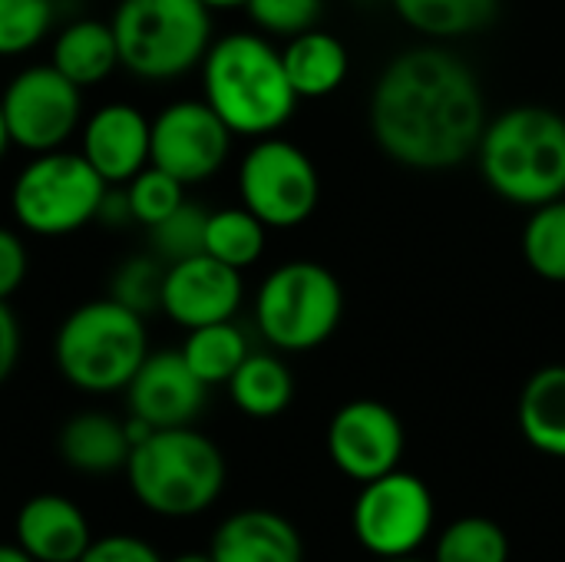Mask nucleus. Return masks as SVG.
Masks as SVG:
<instances>
[{"label": "nucleus", "instance_id": "obj_4", "mask_svg": "<svg viewBox=\"0 0 565 562\" xmlns=\"http://www.w3.org/2000/svg\"><path fill=\"white\" fill-rule=\"evenodd\" d=\"M132 497L156 517L185 520L205 513L225 487L222 450L192 427L156 431L129 454Z\"/></svg>", "mask_w": 565, "mask_h": 562}, {"label": "nucleus", "instance_id": "obj_3", "mask_svg": "<svg viewBox=\"0 0 565 562\" xmlns=\"http://www.w3.org/2000/svg\"><path fill=\"white\" fill-rule=\"evenodd\" d=\"M487 185L526 209L565 199V116L546 106H516L487 123L480 139Z\"/></svg>", "mask_w": 565, "mask_h": 562}, {"label": "nucleus", "instance_id": "obj_23", "mask_svg": "<svg viewBox=\"0 0 565 562\" xmlns=\"http://www.w3.org/2000/svg\"><path fill=\"white\" fill-rule=\"evenodd\" d=\"M228 394L235 401V407L248 417L268 421L278 417L291 397H295V378L288 371V364L278 354H248L245 364L235 371V378L228 381Z\"/></svg>", "mask_w": 565, "mask_h": 562}, {"label": "nucleus", "instance_id": "obj_9", "mask_svg": "<svg viewBox=\"0 0 565 562\" xmlns=\"http://www.w3.org/2000/svg\"><path fill=\"white\" fill-rule=\"evenodd\" d=\"M238 195L265 229H295L311 219L321 179L308 152L288 139H258L238 166Z\"/></svg>", "mask_w": 565, "mask_h": 562}, {"label": "nucleus", "instance_id": "obj_30", "mask_svg": "<svg viewBox=\"0 0 565 562\" xmlns=\"http://www.w3.org/2000/svg\"><path fill=\"white\" fill-rule=\"evenodd\" d=\"M122 192H126L132 222H139L146 229L162 225L172 212H179L185 205V185L175 182L172 176H166L156 166L142 169Z\"/></svg>", "mask_w": 565, "mask_h": 562}, {"label": "nucleus", "instance_id": "obj_40", "mask_svg": "<svg viewBox=\"0 0 565 562\" xmlns=\"http://www.w3.org/2000/svg\"><path fill=\"white\" fill-rule=\"evenodd\" d=\"M7 149H10V136H7V123H3V113H0V159H3Z\"/></svg>", "mask_w": 565, "mask_h": 562}, {"label": "nucleus", "instance_id": "obj_34", "mask_svg": "<svg viewBox=\"0 0 565 562\" xmlns=\"http://www.w3.org/2000/svg\"><path fill=\"white\" fill-rule=\"evenodd\" d=\"M79 562H166L146 540L139 537H126V533H113L103 540H93V547L86 550V556Z\"/></svg>", "mask_w": 565, "mask_h": 562}, {"label": "nucleus", "instance_id": "obj_1", "mask_svg": "<svg viewBox=\"0 0 565 562\" xmlns=\"http://www.w3.org/2000/svg\"><path fill=\"white\" fill-rule=\"evenodd\" d=\"M367 119L384 156L407 169L444 172L480 149L487 103L460 56L440 46H417L384 66Z\"/></svg>", "mask_w": 565, "mask_h": 562}, {"label": "nucleus", "instance_id": "obj_19", "mask_svg": "<svg viewBox=\"0 0 565 562\" xmlns=\"http://www.w3.org/2000/svg\"><path fill=\"white\" fill-rule=\"evenodd\" d=\"M50 66L66 76L73 86L86 89L113 76L119 66V46L113 23L103 20H73L53 36Z\"/></svg>", "mask_w": 565, "mask_h": 562}, {"label": "nucleus", "instance_id": "obj_26", "mask_svg": "<svg viewBox=\"0 0 565 562\" xmlns=\"http://www.w3.org/2000/svg\"><path fill=\"white\" fill-rule=\"evenodd\" d=\"M265 225L248 209H218L209 212L205 225V255L242 272L255 265L265 252Z\"/></svg>", "mask_w": 565, "mask_h": 562}, {"label": "nucleus", "instance_id": "obj_5", "mask_svg": "<svg viewBox=\"0 0 565 562\" xmlns=\"http://www.w3.org/2000/svg\"><path fill=\"white\" fill-rule=\"evenodd\" d=\"M53 354L66 384L86 394L126 391L149 358L146 321L113 298L86 301L63 318Z\"/></svg>", "mask_w": 565, "mask_h": 562}, {"label": "nucleus", "instance_id": "obj_28", "mask_svg": "<svg viewBox=\"0 0 565 562\" xmlns=\"http://www.w3.org/2000/svg\"><path fill=\"white\" fill-rule=\"evenodd\" d=\"M523 258L540 278L565 285V199L533 209L523 229Z\"/></svg>", "mask_w": 565, "mask_h": 562}, {"label": "nucleus", "instance_id": "obj_16", "mask_svg": "<svg viewBox=\"0 0 565 562\" xmlns=\"http://www.w3.org/2000/svg\"><path fill=\"white\" fill-rule=\"evenodd\" d=\"M152 119L129 103H106L86 123L79 136V156L106 185H129L149 169Z\"/></svg>", "mask_w": 565, "mask_h": 562}, {"label": "nucleus", "instance_id": "obj_22", "mask_svg": "<svg viewBox=\"0 0 565 562\" xmlns=\"http://www.w3.org/2000/svg\"><path fill=\"white\" fill-rule=\"evenodd\" d=\"M516 417L533 450L565 457V364H546L526 381Z\"/></svg>", "mask_w": 565, "mask_h": 562}, {"label": "nucleus", "instance_id": "obj_38", "mask_svg": "<svg viewBox=\"0 0 565 562\" xmlns=\"http://www.w3.org/2000/svg\"><path fill=\"white\" fill-rule=\"evenodd\" d=\"M199 3H205L209 10H232V7H245L248 0H199Z\"/></svg>", "mask_w": 565, "mask_h": 562}, {"label": "nucleus", "instance_id": "obj_35", "mask_svg": "<svg viewBox=\"0 0 565 562\" xmlns=\"http://www.w3.org/2000/svg\"><path fill=\"white\" fill-rule=\"evenodd\" d=\"M30 268L26 245L13 229L0 225V301H10V295L23 285Z\"/></svg>", "mask_w": 565, "mask_h": 562}, {"label": "nucleus", "instance_id": "obj_31", "mask_svg": "<svg viewBox=\"0 0 565 562\" xmlns=\"http://www.w3.org/2000/svg\"><path fill=\"white\" fill-rule=\"evenodd\" d=\"M162 282H166L162 262L152 255H136L116 268L109 298L119 301L122 308H129L132 315L146 318L149 311L162 308Z\"/></svg>", "mask_w": 565, "mask_h": 562}, {"label": "nucleus", "instance_id": "obj_20", "mask_svg": "<svg viewBox=\"0 0 565 562\" xmlns=\"http://www.w3.org/2000/svg\"><path fill=\"white\" fill-rule=\"evenodd\" d=\"M129 454L126 424L109 414L83 411L60 431V457L79 474H113L129 464Z\"/></svg>", "mask_w": 565, "mask_h": 562}, {"label": "nucleus", "instance_id": "obj_41", "mask_svg": "<svg viewBox=\"0 0 565 562\" xmlns=\"http://www.w3.org/2000/svg\"><path fill=\"white\" fill-rule=\"evenodd\" d=\"M381 562H430V560H417V556H404V560H381Z\"/></svg>", "mask_w": 565, "mask_h": 562}, {"label": "nucleus", "instance_id": "obj_32", "mask_svg": "<svg viewBox=\"0 0 565 562\" xmlns=\"http://www.w3.org/2000/svg\"><path fill=\"white\" fill-rule=\"evenodd\" d=\"M205 225H209V212L202 205H195V202H185L162 225L149 229L156 258L175 265V262L205 255Z\"/></svg>", "mask_w": 565, "mask_h": 562}, {"label": "nucleus", "instance_id": "obj_29", "mask_svg": "<svg viewBox=\"0 0 565 562\" xmlns=\"http://www.w3.org/2000/svg\"><path fill=\"white\" fill-rule=\"evenodd\" d=\"M56 20L53 0H0V56L36 50Z\"/></svg>", "mask_w": 565, "mask_h": 562}, {"label": "nucleus", "instance_id": "obj_25", "mask_svg": "<svg viewBox=\"0 0 565 562\" xmlns=\"http://www.w3.org/2000/svg\"><path fill=\"white\" fill-rule=\"evenodd\" d=\"M179 354L189 364V371L205 388H212V384H228L252 351H248L242 328L225 321V325H209V328L189 331Z\"/></svg>", "mask_w": 565, "mask_h": 562}, {"label": "nucleus", "instance_id": "obj_24", "mask_svg": "<svg viewBox=\"0 0 565 562\" xmlns=\"http://www.w3.org/2000/svg\"><path fill=\"white\" fill-rule=\"evenodd\" d=\"M391 3L407 26L437 40L480 33L500 17V0H391Z\"/></svg>", "mask_w": 565, "mask_h": 562}, {"label": "nucleus", "instance_id": "obj_33", "mask_svg": "<svg viewBox=\"0 0 565 562\" xmlns=\"http://www.w3.org/2000/svg\"><path fill=\"white\" fill-rule=\"evenodd\" d=\"M245 10L258 30L295 40L308 30H318L324 0H248Z\"/></svg>", "mask_w": 565, "mask_h": 562}, {"label": "nucleus", "instance_id": "obj_13", "mask_svg": "<svg viewBox=\"0 0 565 562\" xmlns=\"http://www.w3.org/2000/svg\"><path fill=\"white\" fill-rule=\"evenodd\" d=\"M404 424L401 417L371 397L348 401L334 411L328 424V457L354 484H374L401 470L404 457Z\"/></svg>", "mask_w": 565, "mask_h": 562}, {"label": "nucleus", "instance_id": "obj_36", "mask_svg": "<svg viewBox=\"0 0 565 562\" xmlns=\"http://www.w3.org/2000/svg\"><path fill=\"white\" fill-rule=\"evenodd\" d=\"M20 361V325L7 301H0V384L13 374Z\"/></svg>", "mask_w": 565, "mask_h": 562}, {"label": "nucleus", "instance_id": "obj_12", "mask_svg": "<svg viewBox=\"0 0 565 562\" xmlns=\"http://www.w3.org/2000/svg\"><path fill=\"white\" fill-rule=\"evenodd\" d=\"M228 149H232V132L205 106V99L169 103L152 119L149 166L162 169L182 185L212 179L225 166Z\"/></svg>", "mask_w": 565, "mask_h": 562}, {"label": "nucleus", "instance_id": "obj_15", "mask_svg": "<svg viewBox=\"0 0 565 562\" xmlns=\"http://www.w3.org/2000/svg\"><path fill=\"white\" fill-rule=\"evenodd\" d=\"M205 384L189 371L179 351H159L142 361L126 388L129 417L149 424L152 431L189 427L205 407Z\"/></svg>", "mask_w": 565, "mask_h": 562}, {"label": "nucleus", "instance_id": "obj_8", "mask_svg": "<svg viewBox=\"0 0 565 562\" xmlns=\"http://www.w3.org/2000/svg\"><path fill=\"white\" fill-rule=\"evenodd\" d=\"M109 185L79 152L33 156L13 179L10 212L33 235H70L99 219Z\"/></svg>", "mask_w": 565, "mask_h": 562}, {"label": "nucleus", "instance_id": "obj_18", "mask_svg": "<svg viewBox=\"0 0 565 562\" xmlns=\"http://www.w3.org/2000/svg\"><path fill=\"white\" fill-rule=\"evenodd\" d=\"M212 562H305V543L291 520L275 510H238L212 537Z\"/></svg>", "mask_w": 565, "mask_h": 562}, {"label": "nucleus", "instance_id": "obj_42", "mask_svg": "<svg viewBox=\"0 0 565 562\" xmlns=\"http://www.w3.org/2000/svg\"><path fill=\"white\" fill-rule=\"evenodd\" d=\"M358 3H377V0H358Z\"/></svg>", "mask_w": 565, "mask_h": 562}, {"label": "nucleus", "instance_id": "obj_14", "mask_svg": "<svg viewBox=\"0 0 565 562\" xmlns=\"http://www.w3.org/2000/svg\"><path fill=\"white\" fill-rule=\"evenodd\" d=\"M245 285L242 272L209 258L195 255L175 265H166L162 282V315L175 321L185 331H199L209 325H225L235 318L242 305Z\"/></svg>", "mask_w": 565, "mask_h": 562}, {"label": "nucleus", "instance_id": "obj_6", "mask_svg": "<svg viewBox=\"0 0 565 562\" xmlns=\"http://www.w3.org/2000/svg\"><path fill=\"white\" fill-rule=\"evenodd\" d=\"M119 66L166 83L202 66L212 40V10L199 0H122L113 13Z\"/></svg>", "mask_w": 565, "mask_h": 562}, {"label": "nucleus", "instance_id": "obj_27", "mask_svg": "<svg viewBox=\"0 0 565 562\" xmlns=\"http://www.w3.org/2000/svg\"><path fill=\"white\" fill-rule=\"evenodd\" d=\"M430 562H510V537L487 517H460L437 537Z\"/></svg>", "mask_w": 565, "mask_h": 562}, {"label": "nucleus", "instance_id": "obj_10", "mask_svg": "<svg viewBox=\"0 0 565 562\" xmlns=\"http://www.w3.org/2000/svg\"><path fill=\"white\" fill-rule=\"evenodd\" d=\"M354 537L377 560L414 556L434 530V494L407 470L364 484L354 500Z\"/></svg>", "mask_w": 565, "mask_h": 562}, {"label": "nucleus", "instance_id": "obj_39", "mask_svg": "<svg viewBox=\"0 0 565 562\" xmlns=\"http://www.w3.org/2000/svg\"><path fill=\"white\" fill-rule=\"evenodd\" d=\"M169 562H212L209 553H182V556H175V560Z\"/></svg>", "mask_w": 565, "mask_h": 562}, {"label": "nucleus", "instance_id": "obj_2", "mask_svg": "<svg viewBox=\"0 0 565 562\" xmlns=\"http://www.w3.org/2000/svg\"><path fill=\"white\" fill-rule=\"evenodd\" d=\"M205 106L232 136H275L295 113L298 96L288 83L281 50L262 33H225L202 60Z\"/></svg>", "mask_w": 565, "mask_h": 562}, {"label": "nucleus", "instance_id": "obj_17", "mask_svg": "<svg viewBox=\"0 0 565 562\" xmlns=\"http://www.w3.org/2000/svg\"><path fill=\"white\" fill-rule=\"evenodd\" d=\"M13 537L33 562H79L93 547L83 510L60 494L30 497L17 513Z\"/></svg>", "mask_w": 565, "mask_h": 562}, {"label": "nucleus", "instance_id": "obj_21", "mask_svg": "<svg viewBox=\"0 0 565 562\" xmlns=\"http://www.w3.org/2000/svg\"><path fill=\"white\" fill-rule=\"evenodd\" d=\"M281 63L298 99H321V96H331L344 83L351 56H348V46L334 33L308 30L285 43Z\"/></svg>", "mask_w": 565, "mask_h": 562}, {"label": "nucleus", "instance_id": "obj_11", "mask_svg": "<svg viewBox=\"0 0 565 562\" xmlns=\"http://www.w3.org/2000/svg\"><path fill=\"white\" fill-rule=\"evenodd\" d=\"M0 113L10 146L33 156L60 152L83 123V89L50 63L20 70L0 93Z\"/></svg>", "mask_w": 565, "mask_h": 562}, {"label": "nucleus", "instance_id": "obj_37", "mask_svg": "<svg viewBox=\"0 0 565 562\" xmlns=\"http://www.w3.org/2000/svg\"><path fill=\"white\" fill-rule=\"evenodd\" d=\"M0 562H33L17 543L13 547H0Z\"/></svg>", "mask_w": 565, "mask_h": 562}, {"label": "nucleus", "instance_id": "obj_7", "mask_svg": "<svg viewBox=\"0 0 565 562\" xmlns=\"http://www.w3.org/2000/svg\"><path fill=\"white\" fill-rule=\"evenodd\" d=\"M344 291L321 262L278 265L255 295V321L262 338L288 354L321 348L341 325Z\"/></svg>", "mask_w": 565, "mask_h": 562}]
</instances>
